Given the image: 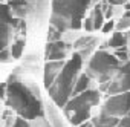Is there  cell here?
<instances>
[{
	"instance_id": "cell-1",
	"label": "cell",
	"mask_w": 130,
	"mask_h": 127,
	"mask_svg": "<svg viewBox=\"0 0 130 127\" xmlns=\"http://www.w3.org/2000/svg\"><path fill=\"white\" fill-rule=\"evenodd\" d=\"M5 104L8 109L14 110L17 116L26 121L43 116V104L38 95H34L25 84V80H20L15 75H11L6 81Z\"/></svg>"
},
{
	"instance_id": "cell-2",
	"label": "cell",
	"mask_w": 130,
	"mask_h": 127,
	"mask_svg": "<svg viewBox=\"0 0 130 127\" xmlns=\"http://www.w3.org/2000/svg\"><path fill=\"white\" fill-rule=\"evenodd\" d=\"M83 66V57L75 52L68 61H64V66L61 68L60 74L57 75L54 84L47 89L51 98L58 107H64L66 103L72 97V89L74 84L78 78V72Z\"/></svg>"
},
{
	"instance_id": "cell-3",
	"label": "cell",
	"mask_w": 130,
	"mask_h": 127,
	"mask_svg": "<svg viewBox=\"0 0 130 127\" xmlns=\"http://www.w3.org/2000/svg\"><path fill=\"white\" fill-rule=\"evenodd\" d=\"M118 68H119V61L115 55L106 51H96L89 61L86 75L89 78H96L98 83H101L103 86L112 80Z\"/></svg>"
},
{
	"instance_id": "cell-4",
	"label": "cell",
	"mask_w": 130,
	"mask_h": 127,
	"mask_svg": "<svg viewBox=\"0 0 130 127\" xmlns=\"http://www.w3.org/2000/svg\"><path fill=\"white\" fill-rule=\"evenodd\" d=\"M101 89L106 90L109 95L130 92V61H127L124 66L118 68L112 80L107 84H103Z\"/></svg>"
},
{
	"instance_id": "cell-5",
	"label": "cell",
	"mask_w": 130,
	"mask_h": 127,
	"mask_svg": "<svg viewBox=\"0 0 130 127\" xmlns=\"http://www.w3.org/2000/svg\"><path fill=\"white\" fill-rule=\"evenodd\" d=\"M100 101V92L93 90V89H87L75 97H72L66 106H64V112L68 115L77 112V110H83V109H92L93 106H96Z\"/></svg>"
},
{
	"instance_id": "cell-6",
	"label": "cell",
	"mask_w": 130,
	"mask_h": 127,
	"mask_svg": "<svg viewBox=\"0 0 130 127\" xmlns=\"http://www.w3.org/2000/svg\"><path fill=\"white\" fill-rule=\"evenodd\" d=\"M101 110L106 112L107 115L113 116V118H122V116H125L130 112V92L110 97L104 103V106L101 107Z\"/></svg>"
},
{
	"instance_id": "cell-7",
	"label": "cell",
	"mask_w": 130,
	"mask_h": 127,
	"mask_svg": "<svg viewBox=\"0 0 130 127\" xmlns=\"http://www.w3.org/2000/svg\"><path fill=\"white\" fill-rule=\"evenodd\" d=\"M68 51H69V44H66L61 40L47 41L46 51H44V58H46V61H61L66 58Z\"/></svg>"
},
{
	"instance_id": "cell-8",
	"label": "cell",
	"mask_w": 130,
	"mask_h": 127,
	"mask_svg": "<svg viewBox=\"0 0 130 127\" xmlns=\"http://www.w3.org/2000/svg\"><path fill=\"white\" fill-rule=\"evenodd\" d=\"M63 66H64V60H61V61H46V65H44V74H43L44 87L46 89H49L54 84V81H55V78L60 74V71H61Z\"/></svg>"
},
{
	"instance_id": "cell-9",
	"label": "cell",
	"mask_w": 130,
	"mask_h": 127,
	"mask_svg": "<svg viewBox=\"0 0 130 127\" xmlns=\"http://www.w3.org/2000/svg\"><path fill=\"white\" fill-rule=\"evenodd\" d=\"M118 118H113L110 115H107L106 112L100 110L95 116H92L90 122L93 127H116L118 125Z\"/></svg>"
},
{
	"instance_id": "cell-10",
	"label": "cell",
	"mask_w": 130,
	"mask_h": 127,
	"mask_svg": "<svg viewBox=\"0 0 130 127\" xmlns=\"http://www.w3.org/2000/svg\"><path fill=\"white\" fill-rule=\"evenodd\" d=\"M89 86H90V78H89L86 74H81V75L77 78L75 84H74L72 97H75V95H78V93H81V92L87 90V89H89ZM72 97H71V98H72Z\"/></svg>"
},
{
	"instance_id": "cell-11",
	"label": "cell",
	"mask_w": 130,
	"mask_h": 127,
	"mask_svg": "<svg viewBox=\"0 0 130 127\" xmlns=\"http://www.w3.org/2000/svg\"><path fill=\"white\" fill-rule=\"evenodd\" d=\"M17 113L11 109H5V112L0 115V127H14L15 121H17Z\"/></svg>"
},
{
	"instance_id": "cell-12",
	"label": "cell",
	"mask_w": 130,
	"mask_h": 127,
	"mask_svg": "<svg viewBox=\"0 0 130 127\" xmlns=\"http://www.w3.org/2000/svg\"><path fill=\"white\" fill-rule=\"evenodd\" d=\"M109 46L113 47V49H125V46H127V37H125L122 32L116 31V32H113V35L110 37Z\"/></svg>"
},
{
	"instance_id": "cell-13",
	"label": "cell",
	"mask_w": 130,
	"mask_h": 127,
	"mask_svg": "<svg viewBox=\"0 0 130 127\" xmlns=\"http://www.w3.org/2000/svg\"><path fill=\"white\" fill-rule=\"evenodd\" d=\"M90 20H92V26H93V31H98L103 28L104 25V14H103V9L101 6H95V9L92 11V15H90Z\"/></svg>"
},
{
	"instance_id": "cell-14",
	"label": "cell",
	"mask_w": 130,
	"mask_h": 127,
	"mask_svg": "<svg viewBox=\"0 0 130 127\" xmlns=\"http://www.w3.org/2000/svg\"><path fill=\"white\" fill-rule=\"evenodd\" d=\"M25 44H26L25 38H19V40L12 41V44L9 46V52H11V55H12L14 60H17V58L22 57V54L25 51Z\"/></svg>"
},
{
	"instance_id": "cell-15",
	"label": "cell",
	"mask_w": 130,
	"mask_h": 127,
	"mask_svg": "<svg viewBox=\"0 0 130 127\" xmlns=\"http://www.w3.org/2000/svg\"><path fill=\"white\" fill-rule=\"evenodd\" d=\"M29 127H49V124L46 122V119L43 116H37V118H32L28 121Z\"/></svg>"
},
{
	"instance_id": "cell-16",
	"label": "cell",
	"mask_w": 130,
	"mask_h": 127,
	"mask_svg": "<svg viewBox=\"0 0 130 127\" xmlns=\"http://www.w3.org/2000/svg\"><path fill=\"white\" fill-rule=\"evenodd\" d=\"M116 127H130V112L125 116H122V119L118 121V125Z\"/></svg>"
},
{
	"instance_id": "cell-17",
	"label": "cell",
	"mask_w": 130,
	"mask_h": 127,
	"mask_svg": "<svg viewBox=\"0 0 130 127\" xmlns=\"http://www.w3.org/2000/svg\"><path fill=\"white\" fill-rule=\"evenodd\" d=\"M115 57H118V61H119V60H122V61H127V60H128V55H127V52H125L124 49H116Z\"/></svg>"
},
{
	"instance_id": "cell-18",
	"label": "cell",
	"mask_w": 130,
	"mask_h": 127,
	"mask_svg": "<svg viewBox=\"0 0 130 127\" xmlns=\"http://www.w3.org/2000/svg\"><path fill=\"white\" fill-rule=\"evenodd\" d=\"M130 26V19H125V17H122L121 20H119V23L116 25V28L121 31V29H125V28H128Z\"/></svg>"
},
{
	"instance_id": "cell-19",
	"label": "cell",
	"mask_w": 130,
	"mask_h": 127,
	"mask_svg": "<svg viewBox=\"0 0 130 127\" xmlns=\"http://www.w3.org/2000/svg\"><path fill=\"white\" fill-rule=\"evenodd\" d=\"M81 28L83 29H86V31H93V26H92V20L90 19H86V20H83V23H81Z\"/></svg>"
},
{
	"instance_id": "cell-20",
	"label": "cell",
	"mask_w": 130,
	"mask_h": 127,
	"mask_svg": "<svg viewBox=\"0 0 130 127\" xmlns=\"http://www.w3.org/2000/svg\"><path fill=\"white\" fill-rule=\"evenodd\" d=\"M14 127H29V124H28V121L26 119H23V118H17V121H15V124H14Z\"/></svg>"
},
{
	"instance_id": "cell-21",
	"label": "cell",
	"mask_w": 130,
	"mask_h": 127,
	"mask_svg": "<svg viewBox=\"0 0 130 127\" xmlns=\"http://www.w3.org/2000/svg\"><path fill=\"white\" fill-rule=\"evenodd\" d=\"M101 29H103V32H104V34L110 32V31L113 29V22H106V25H104V26H103Z\"/></svg>"
},
{
	"instance_id": "cell-22",
	"label": "cell",
	"mask_w": 130,
	"mask_h": 127,
	"mask_svg": "<svg viewBox=\"0 0 130 127\" xmlns=\"http://www.w3.org/2000/svg\"><path fill=\"white\" fill-rule=\"evenodd\" d=\"M107 2H109L110 5L118 6V5H125V3H127V0H107Z\"/></svg>"
},
{
	"instance_id": "cell-23",
	"label": "cell",
	"mask_w": 130,
	"mask_h": 127,
	"mask_svg": "<svg viewBox=\"0 0 130 127\" xmlns=\"http://www.w3.org/2000/svg\"><path fill=\"white\" fill-rule=\"evenodd\" d=\"M5 92H6V83H0V98L5 100Z\"/></svg>"
},
{
	"instance_id": "cell-24",
	"label": "cell",
	"mask_w": 130,
	"mask_h": 127,
	"mask_svg": "<svg viewBox=\"0 0 130 127\" xmlns=\"http://www.w3.org/2000/svg\"><path fill=\"white\" fill-rule=\"evenodd\" d=\"M5 109H6V104H5V100H3V98H0V115H2V113L5 112Z\"/></svg>"
},
{
	"instance_id": "cell-25",
	"label": "cell",
	"mask_w": 130,
	"mask_h": 127,
	"mask_svg": "<svg viewBox=\"0 0 130 127\" xmlns=\"http://www.w3.org/2000/svg\"><path fill=\"white\" fill-rule=\"evenodd\" d=\"M78 127H93V125H92V122L89 121V122H83V124H80Z\"/></svg>"
}]
</instances>
